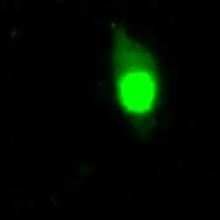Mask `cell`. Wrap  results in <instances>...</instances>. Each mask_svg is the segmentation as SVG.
Returning <instances> with one entry per match:
<instances>
[{
  "instance_id": "obj_1",
  "label": "cell",
  "mask_w": 220,
  "mask_h": 220,
  "mask_svg": "<svg viewBox=\"0 0 220 220\" xmlns=\"http://www.w3.org/2000/svg\"><path fill=\"white\" fill-rule=\"evenodd\" d=\"M114 80L118 101L132 118H144L153 111L159 78L153 58L129 38H119L114 49Z\"/></svg>"
}]
</instances>
